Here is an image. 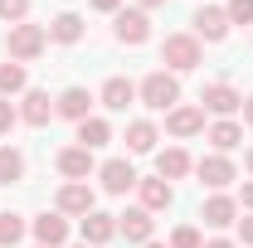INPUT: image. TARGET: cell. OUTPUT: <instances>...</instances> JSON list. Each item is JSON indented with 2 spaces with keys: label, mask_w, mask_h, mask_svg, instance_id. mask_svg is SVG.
<instances>
[{
  "label": "cell",
  "mask_w": 253,
  "mask_h": 248,
  "mask_svg": "<svg viewBox=\"0 0 253 248\" xmlns=\"http://www.w3.org/2000/svg\"><path fill=\"white\" fill-rule=\"evenodd\" d=\"M141 102L151 107V112H170L175 102H180V83H175V73H166V68H156V73H146L141 78Z\"/></svg>",
  "instance_id": "6da1fadb"
},
{
  "label": "cell",
  "mask_w": 253,
  "mask_h": 248,
  "mask_svg": "<svg viewBox=\"0 0 253 248\" xmlns=\"http://www.w3.org/2000/svg\"><path fill=\"white\" fill-rule=\"evenodd\" d=\"M200 59H205V49H200L195 34H166V44H161V63L166 68L190 73V68H200Z\"/></svg>",
  "instance_id": "7a4b0ae2"
},
{
  "label": "cell",
  "mask_w": 253,
  "mask_h": 248,
  "mask_svg": "<svg viewBox=\"0 0 253 248\" xmlns=\"http://www.w3.org/2000/svg\"><path fill=\"white\" fill-rule=\"evenodd\" d=\"M44 44H49V30H44V25H10V34H5V49H10V59H15V63L39 59Z\"/></svg>",
  "instance_id": "3957f363"
},
{
  "label": "cell",
  "mask_w": 253,
  "mask_h": 248,
  "mask_svg": "<svg viewBox=\"0 0 253 248\" xmlns=\"http://www.w3.org/2000/svg\"><path fill=\"white\" fill-rule=\"evenodd\" d=\"M102 190L107 195H126V190H136V170H131V161L126 156H112V161H102Z\"/></svg>",
  "instance_id": "277c9868"
},
{
  "label": "cell",
  "mask_w": 253,
  "mask_h": 248,
  "mask_svg": "<svg viewBox=\"0 0 253 248\" xmlns=\"http://www.w3.org/2000/svg\"><path fill=\"white\" fill-rule=\"evenodd\" d=\"M151 229H156V219H151V209H126V214H117V234H126V244H151Z\"/></svg>",
  "instance_id": "5b68a950"
},
{
  "label": "cell",
  "mask_w": 253,
  "mask_h": 248,
  "mask_svg": "<svg viewBox=\"0 0 253 248\" xmlns=\"http://www.w3.org/2000/svg\"><path fill=\"white\" fill-rule=\"evenodd\" d=\"M117 39L122 44H146L151 39V20H146V10H117Z\"/></svg>",
  "instance_id": "8992f818"
},
{
  "label": "cell",
  "mask_w": 253,
  "mask_h": 248,
  "mask_svg": "<svg viewBox=\"0 0 253 248\" xmlns=\"http://www.w3.org/2000/svg\"><path fill=\"white\" fill-rule=\"evenodd\" d=\"M200 102H205V112H214V117H229V112H239V107H244V97L234 93L229 83H205Z\"/></svg>",
  "instance_id": "52a82bcc"
},
{
  "label": "cell",
  "mask_w": 253,
  "mask_h": 248,
  "mask_svg": "<svg viewBox=\"0 0 253 248\" xmlns=\"http://www.w3.org/2000/svg\"><path fill=\"white\" fill-rule=\"evenodd\" d=\"M166 131L170 136H195V131H205V107H170L166 112Z\"/></svg>",
  "instance_id": "ba28073f"
},
{
  "label": "cell",
  "mask_w": 253,
  "mask_h": 248,
  "mask_svg": "<svg viewBox=\"0 0 253 248\" xmlns=\"http://www.w3.org/2000/svg\"><path fill=\"white\" fill-rule=\"evenodd\" d=\"M195 34H200V39H210V44H219L224 34H229V15H224L219 5L195 10Z\"/></svg>",
  "instance_id": "9c48e42d"
},
{
  "label": "cell",
  "mask_w": 253,
  "mask_h": 248,
  "mask_svg": "<svg viewBox=\"0 0 253 248\" xmlns=\"http://www.w3.org/2000/svg\"><path fill=\"white\" fill-rule=\"evenodd\" d=\"M112 234H117V214H102V209L83 214V244H88V248H102Z\"/></svg>",
  "instance_id": "30bf717a"
},
{
  "label": "cell",
  "mask_w": 253,
  "mask_h": 248,
  "mask_svg": "<svg viewBox=\"0 0 253 248\" xmlns=\"http://www.w3.org/2000/svg\"><path fill=\"white\" fill-rule=\"evenodd\" d=\"M59 214H93V190L83 180H68L59 190Z\"/></svg>",
  "instance_id": "8fae6325"
},
{
  "label": "cell",
  "mask_w": 253,
  "mask_h": 248,
  "mask_svg": "<svg viewBox=\"0 0 253 248\" xmlns=\"http://www.w3.org/2000/svg\"><path fill=\"white\" fill-rule=\"evenodd\" d=\"M88 107H93L88 88H63V93L54 97V112H59V117H68V122H83V117H88Z\"/></svg>",
  "instance_id": "7c38bea8"
},
{
  "label": "cell",
  "mask_w": 253,
  "mask_h": 248,
  "mask_svg": "<svg viewBox=\"0 0 253 248\" xmlns=\"http://www.w3.org/2000/svg\"><path fill=\"white\" fill-rule=\"evenodd\" d=\"M54 165H59L68 180H88V175H93V151H88V146H68V151H59Z\"/></svg>",
  "instance_id": "4fadbf2b"
},
{
  "label": "cell",
  "mask_w": 253,
  "mask_h": 248,
  "mask_svg": "<svg viewBox=\"0 0 253 248\" xmlns=\"http://www.w3.org/2000/svg\"><path fill=\"white\" fill-rule=\"evenodd\" d=\"M34 239H39V248H59L63 239H68V219L54 209V214H39L34 219Z\"/></svg>",
  "instance_id": "5bb4252c"
},
{
  "label": "cell",
  "mask_w": 253,
  "mask_h": 248,
  "mask_svg": "<svg viewBox=\"0 0 253 248\" xmlns=\"http://www.w3.org/2000/svg\"><path fill=\"white\" fill-rule=\"evenodd\" d=\"M49 117H54V97L44 93V88H30V93H25V107H20V122L44 126Z\"/></svg>",
  "instance_id": "9a60e30c"
},
{
  "label": "cell",
  "mask_w": 253,
  "mask_h": 248,
  "mask_svg": "<svg viewBox=\"0 0 253 248\" xmlns=\"http://www.w3.org/2000/svg\"><path fill=\"white\" fill-rule=\"evenodd\" d=\"M195 170H200V180H205L210 190H224L229 180H234V161H229V156H205Z\"/></svg>",
  "instance_id": "2e32d148"
},
{
  "label": "cell",
  "mask_w": 253,
  "mask_h": 248,
  "mask_svg": "<svg viewBox=\"0 0 253 248\" xmlns=\"http://www.w3.org/2000/svg\"><path fill=\"white\" fill-rule=\"evenodd\" d=\"M131 102H136V83H131V78H107V83H102V107L126 112Z\"/></svg>",
  "instance_id": "e0dca14e"
},
{
  "label": "cell",
  "mask_w": 253,
  "mask_h": 248,
  "mask_svg": "<svg viewBox=\"0 0 253 248\" xmlns=\"http://www.w3.org/2000/svg\"><path fill=\"white\" fill-rule=\"evenodd\" d=\"M136 195H141V209H170V200H175V190L170 180H136Z\"/></svg>",
  "instance_id": "ac0fdd59"
},
{
  "label": "cell",
  "mask_w": 253,
  "mask_h": 248,
  "mask_svg": "<svg viewBox=\"0 0 253 248\" xmlns=\"http://www.w3.org/2000/svg\"><path fill=\"white\" fill-rule=\"evenodd\" d=\"M234 214H239V205H234L229 195H210V200H205V209H200V219H205L210 229H229Z\"/></svg>",
  "instance_id": "d6986e66"
},
{
  "label": "cell",
  "mask_w": 253,
  "mask_h": 248,
  "mask_svg": "<svg viewBox=\"0 0 253 248\" xmlns=\"http://www.w3.org/2000/svg\"><path fill=\"white\" fill-rule=\"evenodd\" d=\"M49 39H59V44H78V39H83V15H73V10L54 15V25H49Z\"/></svg>",
  "instance_id": "ffe728a7"
},
{
  "label": "cell",
  "mask_w": 253,
  "mask_h": 248,
  "mask_svg": "<svg viewBox=\"0 0 253 248\" xmlns=\"http://www.w3.org/2000/svg\"><path fill=\"white\" fill-rule=\"evenodd\" d=\"M156 175H161V180H180V175H190V156L180 151V146L161 151L156 156Z\"/></svg>",
  "instance_id": "44dd1931"
},
{
  "label": "cell",
  "mask_w": 253,
  "mask_h": 248,
  "mask_svg": "<svg viewBox=\"0 0 253 248\" xmlns=\"http://www.w3.org/2000/svg\"><path fill=\"white\" fill-rule=\"evenodd\" d=\"M78 141H83L88 151H97V146L112 141V126L102 122V117H83V122H78Z\"/></svg>",
  "instance_id": "7402d4cb"
},
{
  "label": "cell",
  "mask_w": 253,
  "mask_h": 248,
  "mask_svg": "<svg viewBox=\"0 0 253 248\" xmlns=\"http://www.w3.org/2000/svg\"><path fill=\"white\" fill-rule=\"evenodd\" d=\"M210 141H214V151H234V146L244 141V126L234 122V117H224V122L210 126Z\"/></svg>",
  "instance_id": "603a6c76"
},
{
  "label": "cell",
  "mask_w": 253,
  "mask_h": 248,
  "mask_svg": "<svg viewBox=\"0 0 253 248\" xmlns=\"http://www.w3.org/2000/svg\"><path fill=\"white\" fill-rule=\"evenodd\" d=\"M15 180H25V156L15 146H0V185H15Z\"/></svg>",
  "instance_id": "cb8c5ba5"
},
{
  "label": "cell",
  "mask_w": 253,
  "mask_h": 248,
  "mask_svg": "<svg viewBox=\"0 0 253 248\" xmlns=\"http://www.w3.org/2000/svg\"><path fill=\"white\" fill-rule=\"evenodd\" d=\"M151 146H156V126H151V122H131V126H126V151L146 156Z\"/></svg>",
  "instance_id": "d4e9b609"
},
{
  "label": "cell",
  "mask_w": 253,
  "mask_h": 248,
  "mask_svg": "<svg viewBox=\"0 0 253 248\" xmlns=\"http://www.w3.org/2000/svg\"><path fill=\"white\" fill-rule=\"evenodd\" d=\"M25 63H0V97H10V93H25Z\"/></svg>",
  "instance_id": "484cf974"
},
{
  "label": "cell",
  "mask_w": 253,
  "mask_h": 248,
  "mask_svg": "<svg viewBox=\"0 0 253 248\" xmlns=\"http://www.w3.org/2000/svg\"><path fill=\"white\" fill-rule=\"evenodd\" d=\"M20 239H25V219L5 209V214H0V248H15Z\"/></svg>",
  "instance_id": "4316f807"
},
{
  "label": "cell",
  "mask_w": 253,
  "mask_h": 248,
  "mask_svg": "<svg viewBox=\"0 0 253 248\" xmlns=\"http://www.w3.org/2000/svg\"><path fill=\"white\" fill-rule=\"evenodd\" d=\"M25 15H30V0H0V20L5 25H25Z\"/></svg>",
  "instance_id": "83f0119b"
},
{
  "label": "cell",
  "mask_w": 253,
  "mask_h": 248,
  "mask_svg": "<svg viewBox=\"0 0 253 248\" xmlns=\"http://www.w3.org/2000/svg\"><path fill=\"white\" fill-rule=\"evenodd\" d=\"M224 15H229V25H253V0H229Z\"/></svg>",
  "instance_id": "f1b7e54d"
},
{
  "label": "cell",
  "mask_w": 253,
  "mask_h": 248,
  "mask_svg": "<svg viewBox=\"0 0 253 248\" xmlns=\"http://www.w3.org/2000/svg\"><path fill=\"white\" fill-rule=\"evenodd\" d=\"M170 248H205V239H200V229H190V224H180V229L170 234Z\"/></svg>",
  "instance_id": "f546056e"
},
{
  "label": "cell",
  "mask_w": 253,
  "mask_h": 248,
  "mask_svg": "<svg viewBox=\"0 0 253 248\" xmlns=\"http://www.w3.org/2000/svg\"><path fill=\"white\" fill-rule=\"evenodd\" d=\"M15 122H20V107H15L10 97H0V136H5V131H10Z\"/></svg>",
  "instance_id": "4dcf8cb0"
},
{
  "label": "cell",
  "mask_w": 253,
  "mask_h": 248,
  "mask_svg": "<svg viewBox=\"0 0 253 248\" xmlns=\"http://www.w3.org/2000/svg\"><path fill=\"white\" fill-rule=\"evenodd\" d=\"M88 5H93V10H102V15H117V10H122V0H88Z\"/></svg>",
  "instance_id": "1f68e13d"
},
{
  "label": "cell",
  "mask_w": 253,
  "mask_h": 248,
  "mask_svg": "<svg viewBox=\"0 0 253 248\" xmlns=\"http://www.w3.org/2000/svg\"><path fill=\"white\" fill-rule=\"evenodd\" d=\"M239 239H244V244H253V214L239 219Z\"/></svg>",
  "instance_id": "d6a6232c"
},
{
  "label": "cell",
  "mask_w": 253,
  "mask_h": 248,
  "mask_svg": "<svg viewBox=\"0 0 253 248\" xmlns=\"http://www.w3.org/2000/svg\"><path fill=\"white\" fill-rule=\"evenodd\" d=\"M244 209H253V180L244 185Z\"/></svg>",
  "instance_id": "836d02e7"
},
{
  "label": "cell",
  "mask_w": 253,
  "mask_h": 248,
  "mask_svg": "<svg viewBox=\"0 0 253 248\" xmlns=\"http://www.w3.org/2000/svg\"><path fill=\"white\" fill-rule=\"evenodd\" d=\"M244 122L253 126V97H249V102H244Z\"/></svg>",
  "instance_id": "e575fe53"
},
{
  "label": "cell",
  "mask_w": 253,
  "mask_h": 248,
  "mask_svg": "<svg viewBox=\"0 0 253 248\" xmlns=\"http://www.w3.org/2000/svg\"><path fill=\"white\" fill-rule=\"evenodd\" d=\"M205 248H234V244H229V239H210Z\"/></svg>",
  "instance_id": "d590c367"
},
{
  "label": "cell",
  "mask_w": 253,
  "mask_h": 248,
  "mask_svg": "<svg viewBox=\"0 0 253 248\" xmlns=\"http://www.w3.org/2000/svg\"><path fill=\"white\" fill-rule=\"evenodd\" d=\"M156 5H166V0H141V10H156Z\"/></svg>",
  "instance_id": "8d00e7d4"
},
{
  "label": "cell",
  "mask_w": 253,
  "mask_h": 248,
  "mask_svg": "<svg viewBox=\"0 0 253 248\" xmlns=\"http://www.w3.org/2000/svg\"><path fill=\"white\" fill-rule=\"evenodd\" d=\"M244 165H249V175H253V151H249V161H244Z\"/></svg>",
  "instance_id": "74e56055"
},
{
  "label": "cell",
  "mask_w": 253,
  "mask_h": 248,
  "mask_svg": "<svg viewBox=\"0 0 253 248\" xmlns=\"http://www.w3.org/2000/svg\"><path fill=\"white\" fill-rule=\"evenodd\" d=\"M146 248H170V244H146Z\"/></svg>",
  "instance_id": "f35d334b"
},
{
  "label": "cell",
  "mask_w": 253,
  "mask_h": 248,
  "mask_svg": "<svg viewBox=\"0 0 253 248\" xmlns=\"http://www.w3.org/2000/svg\"><path fill=\"white\" fill-rule=\"evenodd\" d=\"M78 248H88V244H78Z\"/></svg>",
  "instance_id": "ab89813d"
},
{
  "label": "cell",
  "mask_w": 253,
  "mask_h": 248,
  "mask_svg": "<svg viewBox=\"0 0 253 248\" xmlns=\"http://www.w3.org/2000/svg\"><path fill=\"white\" fill-rule=\"evenodd\" d=\"M34 248H39V244H34Z\"/></svg>",
  "instance_id": "60d3db41"
}]
</instances>
